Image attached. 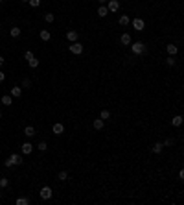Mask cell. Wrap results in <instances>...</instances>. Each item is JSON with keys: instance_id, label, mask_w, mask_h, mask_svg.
Segmentation results:
<instances>
[{"instance_id": "obj_14", "label": "cell", "mask_w": 184, "mask_h": 205, "mask_svg": "<svg viewBox=\"0 0 184 205\" xmlns=\"http://www.w3.org/2000/svg\"><path fill=\"white\" fill-rule=\"evenodd\" d=\"M103 126H105V120H101V118H96L94 120V129H98V131H101Z\"/></svg>"}, {"instance_id": "obj_29", "label": "cell", "mask_w": 184, "mask_h": 205, "mask_svg": "<svg viewBox=\"0 0 184 205\" xmlns=\"http://www.w3.org/2000/svg\"><path fill=\"white\" fill-rule=\"evenodd\" d=\"M28 4L31 8H39V6H41V0H28Z\"/></svg>"}, {"instance_id": "obj_25", "label": "cell", "mask_w": 184, "mask_h": 205, "mask_svg": "<svg viewBox=\"0 0 184 205\" xmlns=\"http://www.w3.org/2000/svg\"><path fill=\"white\" fill-rule=\"evenodd\" d=\"M44 21H46V22H53V21H55V15H53V13H46V15H44Z\"/></svg>"}, {"instance_id": "obj_6", "label": "cell", "mask_w": 184, "mask_h": 205, "mask_svg": "<svg viewBox=\"0 0 184 205\" xmlns=\"http://www.w3.org/2000/svg\"><path fill=\"white\" fill-rule=\"evenodd\" d=\"M77 37H79V33L76 32V30H68V32H66V39H68V43H76V41H77Z\"/></svg>"}, {"instance_id": "obj_10", "label": "cell", "mask_w": 184, "mask_h": 205, "mask_svg": "<svg viewBox=\"0 0 184 205\" xmlns=\"http://www.w3.org/2000/svg\"><path fill=\"white\" fill-rule=\"evenodd\" d=\"M21 150H22L24 155H28V153H31V152H33V144H31V142H24L22 146H21Z\"/></svg>"}, {"instance_id": "obj_36", "label": "cell", "mask_w": 184, "mask_h": 205, "mask_svg": "<svg viewBox=\"0 0 184 205\" xmlns=\"http://www.w3.org/2000/svg\"><path fill=\"white\" fill-rule=\"evenodd\" d=\"M98 2H99V4H107V0H98Z\"/></svg>"}, {"instance_id": "obj_1", "label": "cell", "mask_w": 184, "mask_h": 205, "mask_svg": "<svg viewBox=\"0 0 184 205\" xmlns=\"http://www.w3.org/2000/svg\"><path fill=\"white\" fill-rule=\"evenodd\" d=\"M6 164L8 168H11V166H17V164H22V155H18V153H11L8 159H6Z\"/></svg>"}, {"instance_id": "obj_34", "label": "cell", "mask_w": 184, "mask_h": 205, "mask_svg": "<svg viewBox=\"0 0 184 205\" xmlns=\"http://www.w3.org/2000/svg\"><path fill=\"white\" fill-rule=\"evenodd\" d=\"M4 79H6V74H4L2 70H0V81H4Z\"/></svg>"}, {"instance_id": "obj_27", "label": "cell", "mask_w": 184, "mask_h": 205, "mask_svg": "<svg viewBox=\"0 0 184 205\" xmlns=\"http://www.w3.org/2000/svg\"><path fill=\"white\" fill-rule=\"evenodd\" d=\"M29 67H31V68H37L39 67V59H35V57H33V59H29Z\"/></svg>"}, {"instance_id": "obj_30", "label": "cell", "mask_w": 184, "mask_h": 205, "mask_svg": "<svg viewBox=\"0 0 184 205\" xmlns=\"http://www.w3.org/2000/svg\"><path fill=\"white\" fill-rule=\"evenodd\" d=\"M37 148L41 150V152H46V150H48V144L44 142V141H41V142H39V146H37Z\"/></svg>"}, {"instance_id": "obj_18", "label": "cell", "mask_w": 184, "mask_h": 205, "mask_svg": "<svg viewBox=\"0 0 184 205\" xmlns=\"http://www.w3.org/2000/svg\"><path fill=\"white\" fill-rule=\"evenodd\" d=\"M21 33H22V30L18 28V26H13V28H11V37H13V39L21 37Z\"/></svg>"}, {"instance_id": "obj_17", "label": "cell", "mask_w": 184, "mask_h": 205, "mask_svg": "<svg viewBox=\"0 0 184 205\" xmlns=\"http://www.w3.org/2000/svg\"><path fill=\"white\" fill-rule=\"evenodd\" d=\"M39 35H41V41H50L52 33H50L48 30H41V33H39Z\"/></svg>"}, {"instance_id": "obj_22", "label": "cell", "mask_w": 184, "mask_h": 205, "mask_svg": "<svg viewBox=\"0 0 184 205\" xmlns=\"http://www.w3.org/2000/svg\"><path fill=\"white\" fill-rule=\"evenodd\" d=\"M99 118H101V120H109V118H111V111H107V109H103V111L99 113Z\"/></svg>"}, {"instance_id": "obj_41", "label": "cell", "mask_w": 184, "mask_h": 205, "mask_svg": "<svg viewBox=\"0 0 184 205\" xmlns=\"http://www.w3.org/2000/svg\"><path fill=\"white\" fill-rule=\"evenodd\" d=\"M0 194H2V192H0Z\"/></svg>"}, {"instance_id": "obj_40", "label": "cell", "mask_w": 184, "mask_h": 205, "mask_svg": "<svg viewBox=\"0 0 184 205\" xmlns=\"http://www.w3.org/2000/svg\"><path fill=\"white\" fill-rule=\"evenodd\" d=\"M0 4H2V0H0Z\"/></svg>"}, {"instance_id": "obj_15", "label": "cell", "mask_w": 184, "mask_h": 205, "mask_svg": "<svg viewBox=\"0 0 184 205\" xmlns=\"http://www.w3.org/2000/svg\"><path fill=\"white\" fill-rule=\"evenodd\" d=\"M171 126H175V128H181V126H182V117H181V115L173 117V120H171Z\"/></svg>"}, {"instance_id": "obj_20", "label": "cell", "mask_w": 184, "mask_h": 205, "mask_svg": "<svg viewBox=\"0 0 184 205\" xmlns=\"http://www.w3.org/2000/svg\"><path fill=\"white\" fill-rule=\"evenodd\" d=\"M57 179H59V181H66V179H68V172H66V170H61V172L57 174Z\"/></svg>"}, {"instance_id": "obj_12", "label": "cell", "mask_w": 184, "mask_h": 205, "mask_svg": "<svg viewBox=\"0 0 184 205\" xmlns=\"http://www.w3.org/2000/svg\"><path fill=\"white\" fill-rule=\"evenodd\" d=\"M166 52L170 54V56H177L179 46H177V44H168V46H166Z\"/></svg>"}, {"instance_id": "obj_8", "label": "cell", "mask_w": 184, "mask_h": 205, "mask_svg": "<svg viewBox=\"0 0 184 205\" xmlns=\"http://www.w3.org/2000/svg\"><path fill=\"white\" fill-rule=\"evenodd\" d=\"M52 188H50V187H42L41 188V198L42 199H50V198H52Z\"/></svg>"}, {"instance_id": "obj_9", "label": "cell", "mask_w": 184, "mask_h": 205, "mask_svg": "<svg viewBox=\"0 0 184 205\" xmlns=\"http://www.w3.org/2000/svg\"><path fill=\"white\" fill-rule=\"evenodd\" d=\"M98 15H99V19H105L107 15H109V9L105 4H99V8H98Z\"/></svg>"}, {"instance_id": "obj_11", "label": "cell", "mask_w": 184, "mask_h": 205, "mask_svg": "<svg viewBox=\"0 0 184 205\" xmlns=\"http://www.w3.org/2000/svg\"><path fill=\"white\" fill-rule=\"evenodd\" d=\"M120 43H122V44H125V46H129V44L133 43V39H131V35H129V33H122Z\"/></svg>"}, {"instance_id": "obj_7", "label": "cell", "mask_w": 184, "mask_h": 205, "mask_svg": "<svg viewBox=\"0 0 184 205\" xmlns=\"http://www.w3.org/2000/svg\"><path fill=\"white\" fill-rule=\"evenodd\" d=\"M52 131H53V135H63V131H64V126L61 122H55L52 126Z\"/></svg>"}, {"instance_id": "obj_21", "label": "cell", "mask_w": 184, "mask_h": 205, "mask_svg": "<svg viewBox=\"0 0 184 205\" xmlns=\"http://www.w3.org/2000/svg\"><path fill=\"white\" fill-rule=\"evenodd\" d=\"M162 148H164L162 142H157V144H153L151 150H153V153H162Z\"/></svg>"}, {"instance_id": "obj_31", "label": "cell", "mask_w": 184, "mask_h": 205, "mask_svg": "<svg viewBox=\"0 0 184 205\" xmlns=\"http://www.w3.org/2000/svg\"><path fill=\"white\" fill-rule=\"evenodd\" d=\"M28 203H29L28 198H18V199H17V205H28Z\"/></svg>"}, {"instance_id": "obj_38", "label": "cell", "mask_w": 184, "mask_h": 205, "mask_svg": "<svg viewBox=\"0 0 184 205\" xmlns=\"http://www.w3.org/2000/svg\"><path fill=\"white\" fill-rule=\"evenodd\" d=\"M22 2H28V0H22Z\"/></svg>"}, {"instance_id": "obj_19", "label": "cell", "mask_w": 184, "mask_h": 205, "mask_svg": "<svg viewBox=\"0 0 184 205\" xmlns=\"http://www.w3.org/2000/svg\"><path fill=\"white\" fill-rule=\"evenodd\" d=\"M24 135H26V137H33V135H35V128L26 126V128H24Z\"/></svg>"}, {"instance_id": "obj_26", "label": "cell", "mask_w": 184, "mask_h": 205, "mask_svg": "<svg viewBox=\"0 0 184 205\" xmlns=\"http://www.w3.org/2000/svg\"><path fill=\"white\" fill-rule=\"evenodd\" d=\"M9 185V179L8 177H0V188H6Z\"/></svg>"}, {"instance_id": "obj_35", "label": "cell", "mask_w": 184, "mask_h": 205, "mask_svg": "<svg viewBox=\"0 0 184 205\" xmlns=\"http://www.w3.org/2000/svg\"><path fill=\"white\" fill-rule=\"evenodd\" d=\"M4 63H6V59H4L2 56H0V67H2V65H4Z\"/></svg>"}, {"instance_id": "obj_2", "label": "cell", "mask_w": 184, "mask_h": 205, "mask_svg": "<svg viewBox=\"0 0 184 205\" xmlns=\"http://www.w3.org/2000/svg\"><path fill=\"white\" fill-rule=\"evenodd\" d=\"M131 50H133V54H136V56H140V54H146V44H144L142 41L131 43Z\"/></svg>"}, {"instance_id": "obj_23", "label": "cell", "mask_w": 184, "mask_h": 205, "mask_svg": "<svg viewBox=\"0 0 184 205\" xmlns=\"http://www.w3.org/2000/svg\"><path fill=\"white\" fill-rule=\"evenodd\" d=\"M21 87H22V89H29V87H31V79H29V78H24Z\"/></svg>"}, {"instance_id": "obj_39", "label": "cell", "mask_w": 184, "mask_h": 205, "mask_svg": "<svg viewBox=\"0 0 184 205\" xmlns=\"http://www.w3.org/2000/svg\"><path fill=\"white\" fill-rule=\"evenodd\" d=\"M0 32H2V26H0Z\"/></svg>"}, {"instance_id": "obj_24", "label": "cell", "mask_w": 184, "mask_h": 205, "mask_svg": "<svg viewBox=\"0 0 184 205\" xmlns=\"http://www.w3.org/2000/svg\"><path fill=\"white\" fill-rule=\"evenodd\" d=\"M118 22H120V26H127V24H129V17H127V15H122Z\"/></svg>"}, {"instance_id": "obj_4", "label": "cell", "mask_w": 184, "mask_h": 205, "mask_svg": "<svg viewBox=\"0 0 184 205\" xmlns=\"http://www.w3.org/2000/svg\"><path fill=\"white\" fill-rule=\"evenodd\" d=\"M133 28H135L136 32H144V28H146V22H144V19H140V17L133 19Z\"/></svg>"}, {"instance_id": "obj_33", "label": "cell", "mask_w": 184, "mask_h": 205, "mask_svg": "<svg viewBox=\"0 0 184 205\" xmlns=\"http://www.w3.org/2000/svg\"><path fill=\"white\" fill-rule=\"evenodd\" d=\"M162 146H173V139H166Z\"/></svg>"}, {"instance_id": "obj_28", "label": "cell", "mask_w": 184, "mask_h": 205, "mask_svg": "<svg viewBox=\"0 0 184 205\" xmlns=\"http://www.w3.org/2000/svg\"><path fill=\"white\" fill-rule=\"evenodd\" d=\"M35 56H33V52H29V50H26V52H24V59H26V61H29V59H33Z\"/></svg>"}, {"instance_id": "obj_37", "label": "cell", "mask_w": 184, "mask_h": 205, "mask_svg": "<svg viewBox=\"0 0 184 205\" xmlns=\"http://www.w3.org/2000/svg\"><path fill=\"white\" fill-rule=\"evenodd\" d=\"M0 118H2V109H0Z\"/></svg>"}, {"instance_id": "obj_13", "label": "cell", "mask_w": 184, "mask_h": 205, "mask_svg": "<svg viewBox=\"0 0 184 205\" xmlns=\"http://www.w3.org/2000/svg\"><path fill=\"white\" fill-rule=\"evenodd\" d=\"M0 102H2L4 106H11V104H13V96H11V94H4V96L0 98Z\"/></svg>"}, {"instance_id": "obj_5", "label": "cell", "mask_w": 184, "mask_h": 205, "mask_svg": "<svg viewBox=\"0 0 184 205\" xmlns=\"http://www.w3.org/2000/svg\"><path fill=\"white\" fill-rule=\"evenodd\" d=\"M107 9H109V13H116L120 9V2L118 0H107Z\"/></svg>"}, {"instance_id": "obj_3", "label": "cell", "mask_w": 184, "mask_h": 205, "mask_svg": "<svg viewBox=\"0 0 184 205\" xmlns=\"http://www.w3.org/2000/svg\"><path fill=\"white\" fill-rule=\"evenodd\" d=\"M68 50H70V54H74V56H79V54L83 52V44L81 43H70L68 44Z\"/></svg>"}, {"instance_id": "obj_16", "label": "cell", "mask_w": 184, "mask_h": 205, "mask_svg": "<svg viewBox=\"0 0 184 205\" xmlns=\"http://www.w3.org/2000/svg\"><path fill=\"white\" fill-rule=\"evenodd\" d=\"M11 96L13 98H21L22 96V87H13L11 89Z\"/></svg>"}, {"instance_id": "obj_32", "label": "cell", "mask_w": 184, "mask_h": 205, "mask_svg": "<svg viewBox=\"0 0 184 205\" xmlns=\"http://www.w3.org/2000/svg\"><path fill=\"white\" fill-rule=\"evenodd\" d=\"M166 63H168V67H173V65H175V56H170L166 59Z\"/></svg>"}]
</instances>
